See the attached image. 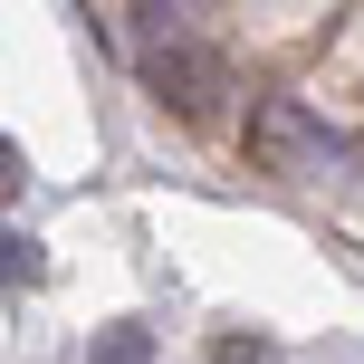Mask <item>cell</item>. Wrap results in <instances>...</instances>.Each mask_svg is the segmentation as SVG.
I'll use <instances>...</instances> for the list:
<instances>
[{
    "instance_id": "1",
    "label": "cell",
    "mask_w": 364,
    "mask_h": 364,
    "mask_svg": "<svg viewBox=\"0 0 364 364\" xmlns=\"http://www.w3.org/2000/svg\"><path fill=\"white\" fill-rule=\"evenodd\" d=\"M240 154H250V173H269V182H316V173H336L355 154V134H336L307 96L269 87V96H250V115H240Z\"/></svg>"
},
{
    "instance_id": "2",
    "label": "cell",
    "mask_w": 364,
    "mask_h": 364,
    "mask_svg": "<svg viewBox=\"0 0 364 364\" xmlns=\"http://www.w3.org/2000/svg\"><path fill=\"white\" fill-rule=\"evenodd\" d=\"M134 68H144V96H154L164 115H182V125H211V115L240 96V87H230V58H220L201 29L173 38V48H154V58H134Z\"/></svg>"
},
{
    "instance_id": "3",
    "label": "cell",
    "mask_w": 364,
    "mask_h": 364,
    "mask_svg": "<svg viewBox=\"0 0 364 364\" xmlns=\"http://www.w3.org/2000/svg\"><path fill=\"white\" fill-rule=\"evenodd\" d=\"M87 364H154V326H144V316H115V326H96Z\"/></svg>"
},
{
    "instance_id": "4",
    "label": "cell",
    "mask_w": 364,
    "mask_h": 364,
    "mask_svg": "<svg viewBox=\"0 0 364 364\" xmlns=\"http://www.w3.org/2000/svg\"><path fill=\"white\" fill-rule=\"evenodd\" d=\"M211 364H288V355H278L269 336H240V326H220V336H211Z\"/></svg>"
},
{
    "instance_id": "5",
    "label": "cell",
    "mask_w": 364,
    "mask_h": 364,
    "mask_svg": "<svg viewBox=\"0 0 364 364\" xmlns=\"http://www.w3.org/2000/svg\"><path fill=\"white\" fill-rule=\"evenodd\" d=\"M0 278H10V288H29V278H38V240H29V230L0 240Z\"/></svg>"
}]
</instances>
